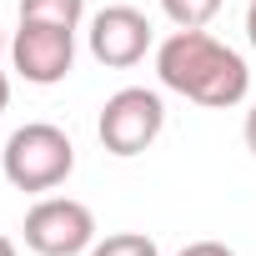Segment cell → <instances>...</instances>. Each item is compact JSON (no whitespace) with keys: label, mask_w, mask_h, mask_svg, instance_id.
<instances>
[{"label":"cell","mask_w":256,"mask_h":256,"mask_svg":"<svg viewBox=\"0 0 256 256\" xmlns=\"http://www.w3.org/2000/svg\"><path fill=\"white\" fill-rule=\"evenodd\" d=\"M156 76H161L166 90H176V96H186L206 110H231L251 90L246 60L206 30H171L156 46Z\"/></svg>","instance_id":"cell-1"},{"label":"cell","mask_w":256,"mask_h":256,"mask_svg":"<svg viewBox=\"0 0 256 256\" xmlns=\"http://www.w3.org/2000/svg\"><path fill=\"white\" fill-rule=\"evenodd\" d=\"M0 166H6V181L16 191H56L76 171V146L60 126L26 120L20 131H10L6 151H0Z\"/></svg>","instance_id":"cell-2"},{"label":"cell","mask_w":256,"mask_h":256,"mask_svg":"<svg viewBox=\"0 0 256 256\" xmlns=\"http://www.w3.org/2000/svg\"><path fill=\"white\" fill-rule=\"evenodd\" d=\"M161 131H166V100H161V90H146V86H120L100 106V120H96L100 146L120 161L151 151Z\"/></svg>","instance_id":"cell-3"},{"label":"cell","mask_w":256,"mask_h":256,"mask_svg":"<svg viewBox=\"0 0 256 256\" xmlns=\"http://www.w3.org/2000/svg\"><path fill=\"white\" fill-rule=\"evenodd\" d=\"M26 246L36 256H86L96 246V216L76 196H46L26 211Z\"/></svg>","instance_id":"cell-4"},{"label":"cell","mask_w":256,"mask_h":256,"mask_svg":"<svg viewBox=\"0 0 256 256\" xmlns=\"http://www.w3.org/2000/svg\"><path fill=\"white\" fill-rule=\"evenodd\" d=\"M10 66L30 86H60L76 66V30L46 26V20H20L10 40Z\"/></svg>","instance_id":"cell-5"},{"label":"cell","mask_w":256,"mask_h":256,"mask_svg":"<svg viewBox=\"0 0 256 256\" xmlns=\"http://www.w3.org/2000/svg\"><path fill=\"white\" fill-rule=\"evenodd\" d=\"M86 36H90V56H96L100 66H110V70L141 66L146 50H151V40H156L151 20H146L136 6H106V10H96Z\"/></svg>","instance_id":"cell-6"},{"label":"cell","mask_w":256,"mask_h":256,"mask_svg":"<svg viewBox=\"0 0 256 256\" xmlns=\"http://www.w3.org/2000/svg\"><path fill=\"white\" fill-rule=\"evenodd\" d=\"M20 20H46L76 30L86 20V0H20Z\"/></svg>","instance_id":"cell-7"},{"label":"cell","mask_w":256,"mask_h":256,"mask_svg":"<svg viewBox=\"0 0 256 256\" xmlns=\"http://www.w3.org/2000/svg\"><path fill=\"white\" fill-rule=\"evenodd\" d=\"M161 10L176 30H206L221 16V0H161Z\"/></svg>","instance_id":"cell-8"},{"label":"cell","mask_w":256,"mask_h":256,"mask_svg":"<svg viewBox=\"0 0 256 256\" xmlns=\"http://www.w3.org/2000/svg\"><path fill=\"white\" fill-rule=\"evenodd\" d=\"M86 256H161V251H156V241H151L146 231H110V236L96 241Z\"/></svg>","instance_id":"cell-9"},{"label":"cell","mask_w":256,"mask_h":256,"mask_svg":"<svg viewBox=\"0 0 256 256\" xmlns=\"http://www.w3.org/2000/svg\"><path fill=\"white\" fill-rule=\"evenodd\" d=\"M176 256H236L226 241H191V246H181Z\"/></svg>","instance_id":"cell-10"},{"label":"cell","mask_w":256,"mask_h":256,"mask_svg":"<svg viewBox=\"0 0 256 256\" xmlns=\"http://www.w3.org/2000/svg\"><path fill=\"white\" fill-rule=\"evenodd\" d=\"M241 136H246V151H251V156H256V106H251V110H246V131H241Z\"/></svg>","instance_id":"cell-11"},{"label":"cell","mask_w":256,"mask_h":256,"mask_svg":"<svg viewBox=\"0 0 256 256\" xmlns=\"http://www.w3.org/2000/svg\"><path fill=\"white\" fill-rule=\"evenodd\" d=\"M246 40H251V50H256V0L246 6Z\"/></svg>","instance_id":"cell-12"},{"label":"cell","mask_w":256,"mask_h":256,"mask_svg":"<svg viewBox=\"0 0 256 256\" xmlns=\"http://www.w3.org/2000/svg\"><path fill=\"white\" fill-rule=\"evenodd\" d=\"M6 106H10V76L0 70V110H6Z\"/></svg>","instance_id":"cell-13"},{"label":"cell","mask_w":256,"mask_h":256,"mask_svg":"<svg viewBox=\"0 0 256 256\" xmlns=\"http://www.w3.org/2000/svg\"><path fill=\"white\" fill-rule=\"evenodd\" d=\"M0 256H16V241L10 236H0Z\"/></svg>","instance_id":"cell-14"},{"label":"cell","mask_w":256,"mask_h":256,"mask_svg":"<svg viewBox=\"0 0 256 256\" xmlns=\"http://www.w3.org/2000/svg\"><path fill=\"white\" fill-rule=\"evenodd\" d=\"M10 56V46H6V30H0V60H6Z\"/></svg>","instance_id":"cell-15"}]
</instances>
